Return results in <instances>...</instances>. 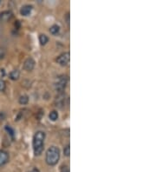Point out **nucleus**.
<instances>
[{
	"label": "nucleus",
	"mask_w": 156,
	"mask_h": 172,
	"mask_svg": "<svg viewBox=\"0 0 156 172\" xmlns=\"http://www.w3.org/2000/svg\"><path fill=\"white\" fill-rule=\"evenodd\" d=\"M45 133L43 131H37L33 137V151L36 156H40L44 149Z\"/></svg>",
	"instance_id": "1"
},
{
	"label": "nucleus",
	"mask_w": 156,
	"mask_h": 172,
	"mask_svg": "<svg viewBox=\"0 0 156 172\" xmlns=\"http://www.w3.org/2000/svg\"><path fill=\"white\" fill-rule=\"evenodd\" d=\"M59 158H60V149L57 147L51 146L50 148L48 149L46 152V156H45V161L49 165H50V166L56 165L59 161Z\"/></svg>",
	"instance_id": "2"
},
{
	"label": "nucleus",
	"mask_w": 156,
	"mask_h": 172,
	"mask_svg": "<svg viewBox=\"0 0 156 172\" xmlns=\"http://www.w3.org/2000/svg\"><path fill=\"white\" fill-rule=\"evenodd\" d=\"M68 80H69V78H68V76H66V75H61L57 78L56 83H55V89L58 93L64 92L66 86H67Z\"/></svg>",
	"instance_id": "3"
},
{
	"label": "nucleus",
	"mask_w": 156,
	"mask_h": 172,
	"mask_svg": "<svg viewBox=\"0 0 156 172\" xmlns=\"http://www.w3.org/2000/svg\"><path fill=\"white\" fill-rule=\"evenodd\" d=\"M68 99V97H66L64 92H60L58 93V95L57 96L56 99H55V104L56 106L58 108H64L65 106V102Z\"/></svg>",
	"instance_id": "4"
},
{
	"label": "nucleus",
	"mask_w": 156,
	"mask_h": 172,
	"mask_svg": "<svg viewBox=\"0 0 156 172\" xmlns=\"http://www.w3.org/2000/svg\"><path fill=\"white\" fill-rule=\"evenodd\" d=\"M69 59H70V54L69 52H64V53L61 54L59 57L57 58V62L60 65L66 66L68 65L69 63Z\"/></svg>",
	"instance_id": "5"
},
{
	"label": "nucleus",
	"mask_w": 156,
	"mask_h": 172,
	"mask_svg": "<svg viewBox=\"0 0 156 172\" xmlns=\"http://www.w3.org/2000/svg\"><path fill=\"white\" fill-rule=\"evenodd\" d=\"M35 67V61L31 58H28L23 63V70L26 71H33Z\"/></svg>",
	"instance_id": "6"
},
{
	"label": "nucleus",
	"mask_w": 156,
	"mask_h": 172,
	"mask_svg": "<svg viewBox=\"0 0 156 172\" xmlns=\"http://www.w3.org/2000/svg\"><path fill=\"white\" fill-rule=\"evenodd\" d=\"M9 161V154L5 150L0 149V167L4 166Z\"/></svg>",
	"instance_id": "7"
},
{
	"label": "nucleus",
	"mask_w": 156,
	"mask_h": 172,
	"mask_svg": "<svg viewBox=\"0 0 156 172\" xmlns=\"http://www.w3.org/2000/svg\"><path fill=\"white\" fill-rule=\"evenodd\" d=\"M12 18V12L11 11H5L0 13V21L7 22Z\"/></svg>",
	"instance_id": "8"
},
{
	"label": "nucleus",
	"mask_w": 156,
	"mask_h": 172,
	"mask_svg": "<svg viewBox=\"0 0 156 172\" xmlns=\"http://www.w3.org/2000/svg\"><path fill=\"white\" fill-rule=\"evenodd\" d=\"M32 5H23L21 10H20V14L23 16V17H27L30 15V13L32 12Z\"/></svg>",
	"instance_id": "9"
},
{
	"label": "nucleus",
	"mask_w": 156,
	"mask_h": 172,
	"mask_svg": "<svg viewBox=\"0 0 156 172\" xmlns=\"http://www.w3.org/2000/svg\"><path fill=\"white\" fill-rule=\"evenodd\" d=\"M19 77H20V71H18V70H13L9 74V77L12 80H17L19 78Z\"/></svg>",
	"instance_id": "10"
},
{
	"label": "nucleus",
	"mask_w": 156,
	"mask_h": 172,
	"mask_svg": "<svg viewBox=\"0 0 156 172\" xmlns=\"http://www.w3.org/2000/svg\"><path fill=\"white\" fill-rule=\"evenodd\" d=\"M59 30H60V27L58 26L57 24H54V25H52L51 27H50V32L51 33L52 35H57L58 32H59Z\"/></svg>",
	"instance_id": "11"
},
{
	"label": "nucleus",
	"mask_w": 156,
	"mask_h": 172,
	"mask_svg": "<svg viewBox=\"0 0 156 172\" xmlns=\"http://www.w3.org/2000/svg\"><path fill=\"white\" fill-rule=\"evenodd\" d=\"M48 41H49V38L46 35L42 34V35L39 36V42H40L41 45H45Z\"/></svg>",
	"instance_id": "12"
},
{
	"label": "nucleus",
	"mask_w": 156,
	"mask_h": 172,
	"mask_svg": "<svg viewBox=\"0 0 156 172\" xmlns=\"http://www.w3.org/2000/svg\"><path fill=\"white\" fill-rule=\"evenodd\" d=\"M18 102H19V104H23V105H24V104H28V102H29V97H28V96H26V95L21 96V97H19V100H18Z\"/></svg>",
	"instance_id": "13"
},
{
	"label": "nucleus",
	"mask_w": 156,
	"mask_h": 172,
	"mask_svg": "<svg viewBox=\"0 0 156 172\" xmlns=\"http://www.w3.org/2000/svg\"><path fill=\"white\" fill-rule=\"evenodd\" d=\"M49 118L50 119L51 121H57L58 119V113L56 111H53L51 112L50 113V115H49Z\"/></svg>",
	"instance_id": "14"
},
{
	"label": "nucleus",
	"mask_w": 156,
	"mask_h": 172,
	"mask_svg": "<svg viewBox=\"0 0 156 172\" xmlns=\"http://www.w3.org/2000/svg\"><path fill=\"white\" fill-rule=\"evenodd\" d=\"M64 156H69V155H70V145H69V144H67V145L64 147Z\"/></svg>",
	"instance_id": "15"
},
{
	"label": "nucleus",
	"mask_w": 156,
	"mask_h": 172,
	"mask_svg": "<svg viewBox=\"0 0 156 172\" xmlns=\"http://www.w3.org/2000/svg\"><path fill=\"white\" fill-rule=\"evenodd\" d=\"M6 88L5 82L3 79H0V91H5Z\"/></svg>",
	"instance_id": "16"
},
{
	"label": "nucleus",
	"mask_w": 156,
	"mask_h": 172,
	"mask_svg": "<svg viewBox=\"0 0 156 172\" xmlns=\"http://www.w3.org/2000/svg\"><path fill=\"white\" fill-rule=\"evenodd\" d=\"M5 130L7 131V132H8V133H9V134H10V135L12 136V137H14V133H15V132H14L13 129H12L11 126H8V125H7V126H5Z\"/></svg>",
	"instance_id": "17"
},
{
	"label": "nucleus",
	"mask_w": 156,
	"mask_h": 172,
	"mask_svg": "<svg viewBox=\"0 0 156 172\" xmlns=\"http://www.w3.org/2000/svg\"><path fill=\"white\" fill-rule=\"evenodd\" d=\"M5 56V50L4 48L0 47V60L3 59Z\"/></svg>",
	"instance_id": "18"
},
{
	"label": "nucleus",
	"mask_w": 156,
	"mask_h": 172,
	"mask_svg": "<svg viewBox=\"0 0 156 172\" xmlns=\"http://www.w3.org/2000/svg\"><path fill=\"white\" fill-rule=\"evenodd\" d=\"M61 172H70L69 167L68 165H63L61 167Z\"/></svg>",
	"instance_id": "19"
},
{
	"label": "nucleus",
	"mask_w": 156,
	"mask_h": 172,
	"mask_svg": "<svg viewBox=\"0 0 156 172\" xmlns=\"http://www.w3.org/2000/svg\"><path fill=\"white\" fill-rule=\"evenodd\" d=\"M29 172H40V171H39V170H38L36 168H34V169H32V170H30Z\"/></svg>",
	"instance_id": "20"
}]
</instances>
